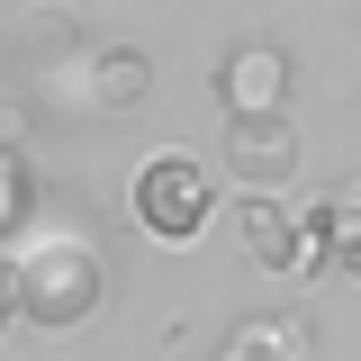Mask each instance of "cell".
<instances>
[{
  "label": "cell",
  "instance_id": "obj_8",
  "mask_svg": "<svg viewBox=\"0 0 361 361\" xmlns=\"http://www.w3.org/2000/svg\"><path fill=\"white\" fill-rule=\"evenodd\" d=\"M0 235L9 244L37 235V163H27V145H0Z\"/></svg>",
  "mask_w": 361,
  "mask_h": 361
},
{
  "label": "cell",
  "instance_id": "obj_2",
  "mask_svg": "<svg viewBox=\"0 0 361 361\" xmlns=\"http://www.w3.org/2000/svg\"><path fill=\"white\" fill-rule=\"evenodd\" d=\"M127 208H135V226H145L154 244H199L208 217H217V172H208L199 154H154V163L127 180Z\"/></svg>",
  "mask_w": 361,
  "mask_h": 361
},
{
  "label": "cell",
  "instance_id": "obj_7",
  "mask_svg": "<svg viewBox=\"0 0 361 361\" xmlns=\"http://www.w3.org/2000/svg\"><path fill=\"white\" fill-rule=\"evenodd\" d=\"M145 99H154V54H145V45H99V54H90V109L127 118Z\"/></svg>",
  "mask_w": 361,
  "mask_h": 361
},
{
  "label": "cell",
  "instance_id": "obj_4",
  "mask_svg": "<svg viewBox=\"0 0 361 361\" xmlns=\"http://www.w3.org/2000/svg\"><path fill=\"white\" fill-rule=\"evenodd\" d=\"M298 163H307V145L289 118H226V135H217V172L244 199H280L298 180Z\"/></svg>",
  "mask_w": 361,
  "mask_h": 361
},
{
  "label": "cell",
  "instance_id": "obj_6",
  "mask_svg": "<svg viewBox=\"0 0 361 361\" xmlns=\"http://www.w3.org/2000/svg\"><path fill=\"white\" fill-rule=\"evenodd\" d=\"M217 361H316V325L307 316H244V325H226Z\"/></svg>",
  "mask_w": 361,
  "mask_h": 361
},
{
  "label": "cell",
  "instance_id": "obj_5",
  "mask_svg": "<svg viewBox=\"0 0 361 361\" xmlns=\"http://www.w3.org/2000/svg\"><path fill=\"white\" fill-rule=\"evenodd\" d=\"M289 90H298V73H289V54L280 45H235L217 73V109L226 118H289Z\"/></svg>",
  "mask_w": 361,
  "mask_h": 361
},
{
  "label": "cell",
  "instance_id": "obj_1",
  "mask_svg": "<svg viewBox=\"0 0 361 361\" xmlns=\"http://www.w3.org/2000/svg\"><path fill=\"white\" fill-rule=\"evenodd\" d=\"M99 298H109V262L82 226H37V235L9 244V316H27L45 334H73L99 316Z\"/></svg>",
  "mask_w": 361,
  "mask_h": 361
},
{
  "label": "cell",
  "instance_id": "obj_3",
  "mask_svg": "<svg viewBox=\"0 0 361 361\" xmlns=\"http://www.w3.org/2000/svg\"><path fill=\"white\" fill-rule=\"evenodd\" d=\"M244 253H253L271 280H325V271H334L325 217H316V208H280V199H244Z\"/></svg>",
  "mask_w": 361,
  "mask_h": 361
},
{
  "label": "cell",
  "instance_id": "obj_9",
  "mask_svg": "<svg viewBox=\"0 0 361 361\" xmlns=\"http://www.w3.org/2000/svg\"><path fill=\"white\" fill-rule=\"evenodd\" d=\"M316 217H325V244H334V271H343V280H361V180H343V190H325V199H316Z\"/></svg>",
  "mask_w": 361,
  "mask_h": 361
}]
</instances>
